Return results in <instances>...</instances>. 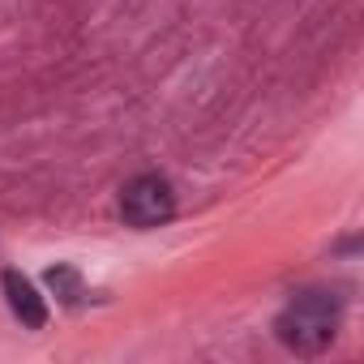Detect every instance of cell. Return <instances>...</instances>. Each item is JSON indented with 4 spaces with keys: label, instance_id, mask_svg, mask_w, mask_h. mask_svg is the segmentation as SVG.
<instances>
[{
    "label": "cell",
    "instance_id": "6da1fadb",
    "mask_svg": "<svg viewBox=\"0 0 364 364\" xmlns=\"http://www.w3.org/2000/svg\"><path fill=\"white\" fill-rule=\"evenodd\" d=\"M338 321H343V296L326 287H304V291H291V300L274 317V334L283 347L300 355H317L338 334Z\"/></svg>",
    "mask_w": 364,
    "mask_h": 364
},
{
    "label": "cell",
    "instance_id": "7a4b0ae2",
    "mask_svg": "<svg viewBox=\"0 0 364 364\" xmlns=\"http://www.w3.org/2000/svg\"><path fill=\"white\" fill-rule=\"evenodd\" d=\"M120 215L129 228H159L176 215V193H171V180L159 171H141L133 176L129 185L120 189Z\"/></svg>",
    "mask_w": 364,
    "mask_h": 364
},
{
    "label": "cell",
    "instance_id": "3957f363",
    "mask_svg": "<svg viewBox=\"0 0 364 364\" xmlns=\"http://www.w3.org/2000/svg\"><path fill=\"white\" fill-rule=\"evenodd\" d=\"M5 291H9V304H14V313L22 317V326L39 330V326L48 321V304H43V296L35 291L31 279H22L18 270H5Z\"/></svg>",
    "mask_w": 364,
    "mask_h": 364
},
{
    "label": "cell",
    "instance_id": "277c9868",
    "mask_svg": "<svg viewBox=\"0 0 364 364\" xmlns=\"http://www.w3.org/2000/svg\"><path fill=\"white\" fill-rule=\"evenodd\" d=\"M48 283L60 291V300L65 304H77V296H82V283H77V270H69V266H56L52 274H48Z\"/></svg>",
    "mask_w": 364,
    "mask_h": 364
}]
</instances>
